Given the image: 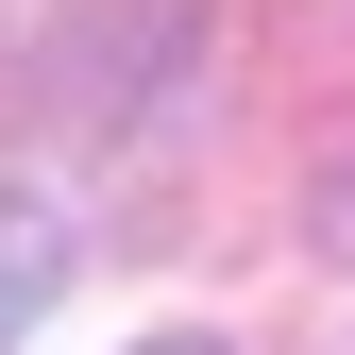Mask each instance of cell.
I'll list each match as a JSON object with an SVG mask.
<instances>
[{"instance_id": "6da1fadb", "label": "cell", "mask_w": 355, "mask_h": 355, "mask_svg": "<svg viewBox=\"0 0 355 355\" xmlns=\"http://www.w3.org/2000/svg\"><path fill=\"white\" fill-rule=\"evenodd\" d=\"M51 288H68V220L34 203V187H0V338L51 322Z\"/></svg>"}, {"instance_id": "7a4b0ae2", "label": "cell", "mask_w": 355, "mask_h": 355, "mask_svg": "<svg viewBox=\"0 0 355 355\" xmlns=\"http://www.w3.org/2000/svg\"><path fill=\"white\" fill-rule=\"evenodd\" d=\"M153 355H203V338H153Z\"/></svg>"}]
</instances>
